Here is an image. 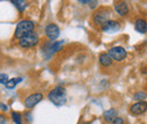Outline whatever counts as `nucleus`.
<instances>
[{"label":"nucleus","instance_id":"19","mask_svg":"<svg viewBox=\"0 0 147 124\" xmlns=\"http://www.w3.org/2000/svg\"><path fill=\"white\" fill-rule=\"evenodd\" d=\"M8 76L6 74V73H0V84H2V85H5L7 81H8Z\"/></svg>","mask_w":147,"mask_h":124},{"label":"nucleus","instance_id":"8","mask_svg":"<svg viewBox=\"0 0 147 124\" xmlns=\"http://www.w3.org/2000/svg\"><path fill=\"white\" fill-rule=\"evenodd\" d=\"M44 33H45V36L49 41H55L59 35H60V28L58 25L55 24H48L45 26V29H44Z\"/></svg>","mask_w":147,"mask_h":124},{"label":"nucleus","instance_id":"21","mask_svg":"<svg viewBox=\"0 0 147 124\" xmlns=\"http://www.w3.org/2000/svg\"><path fill=\"white\" fill-rule=\"evenodd\" d=\"M7 122H8V120H7L6 114L1 113V114H0V124H7Z\"/></svg>","mask_w":147,"mask_h":124},{"label":"nucleus","instance_id":"10","mask_svg":"<svg viewBox=\"0 0 147 124\" xmlns=\"http://www.w3.org/2000/svg\"><path fill=\"white\" fill-rule=\"evenodd\" d=\"M147 111V102L145 101H138L137 103L132 104L130 108H129V112L130 114L137 116V115H142L144 114L145 112Z\"/></svg>","mask_w":147,"mask_h":124},{"label":"nucleus","instance_id":"2","mask_svg":"<svg viewBox=\"0 0 147 124\" xmlns=\"http://www.w3.org/2000/svg\"><path fill=\"white\" fill-rule=\"evenodd\" d=\"M35 31V23L31 19H23L17 23L16 25V29L14 33V38L19 40L23 36H26L27 34L32 33Z\"/></svg>","mask_w":147,"mask_h":124},{"label":"nucleus","instance_id":"15","mask_svg":"<svg viewBox=\"0 0 147 124\" xmlns=\"http://www.w3.org/2000/svg\"><path fill=\"white\" fill-rule=\"evenodd\" d=\"M11 3L16 7V9L18 10V13H24L26 7H27V2L26 0H10Z\"/></svg>","mask_w":147,"mask_h":124},{"label":"nucleus","instance_id":"4","mask_svg":"<svg viewBox=\"0 0 147 124\" xmlns=\"http://www.w3.org/2000/svg\"><path fill=\"white\" fill-rule=\"evenodd\" d=\"M110 16H111V10L108 7H100V8H98L97 10H95L94 14H93V16H92L93 23H94L96 26H100V27H101L102 24H104L107 20L110 19Z\"/></svg>","mask_w":147,"mask_h":124},{"label":"nucleus","instance_id":"1","mask_svg":"<svg viewBox=\"0 0 147 124\" xmlns=\"http://www.w3.org/2000/svg\"><path fill=\"white\" fill-rule=\"evenodd\" d=\"M48 98L55 106L60 107L67 103V91L62 86H57L55 88L51 89L48 94Z\"/></svg>","mask_w":147,"mask_h":124},{"label":"nucleus","instance_id":"3","mask_svg":"<svg viewBox=\"0 0 147 124\" xmlns=\"http://www.w3.org/2000/svg\"><path fill=\"white\" fill-rule=\"evenodd\" d=\"M38 42H40V36L34 31V32L27 34L26 36H23L19 40H17V45L20 49H32V48L36 46Z\"/></svg>","mask_w":147,"mask_h":124},{"label":"nucleus","instance_id":"5","mask_svg":"<svg viewBox=\"0 0 147 124\" xmlns=\"http://www.w3.org/2000/svg\"><path fill=\"white\" fill-rule=\"evenodd\" d=\"M43 94L42 92H33L30 94L25 97L24 99V106L26 109H32L34 106H36L37 104L43 99Z\"/></svg>","mask_w":147,"mask_h":124},{"label":"nucleus","instance_id":"14","mask_svg":"<svg viewBox=\"0 0 147 124\" xmlns=\"http://www.w3.org/2000/svg\"><path fill=\"white\" fill-rule=\"evenodd\" d=\"M117 116H118V111L115 108H110V109H108L103 113V119L108 123H111Z\"/></svg>","mask_w":147,"mask_h":124},{"label":"nucleus","instance_id":"17","mask_svg":"<svg viewBox=\"0 0 147 124\" xmlns=\"http://www.w3.org/2000/svg\"><path fill=\"white\" fill-rule=\"evenodd\" d=\"M10 117H11V121L15 124H24V122H23V115L19 112L13 111L10 113Z\"/></svg>","mask_w":147,"mask_h":124},{"label":"nucleus","instance_id":"9","mask_svg":"<svg viewBox=\"0 0 147 124\" xmlns=\"http://www.w3.org/2000/svg\"><path fill=\"white\" fill-rule=\"evenodd\" d=\"M120 28H121V24L114 19H109L104 24L101 25V29L105 33H114V32L119 31Z\"/></svg>","mask_w":147,"mask_h":124},{"label":"nucleus","instance_id":"12","mask_svg":"<svg viewBox=\"0 0 147 124\" xmlns=\"http://www.w3.org/2000/svg\"><path fill=\"white\" fill-rule=\"evenodd\" d=\"M98 62L103 68H110L111 66L113 64V60L111 59V56L107 53H101L98 56Z\"/></svg>","mask_w":147,"mask_h":124},{"label":"nucleus","instance_id":"16","mask_svg":"<svg viewBox=\"0 0 147 124\" xmlns=\"http://www.w3.org/2000/svg\"><path fill=\"white\" fill-rule=\"evenodd\" d=\"M23 80V78H20V77H17V78H11V79H8V81L5 84V86H6V88L7 89H14L17 85H18L19 82Z\"/></svg>","mask_w":147,"mask_h":124},{"label":"nucleus","instance_id":"22","mask_svg":"<svg viewBox=\"0 0 147 124\" xmlns=\"http://www.w3.org/2000/svg\"><path fill=\"white\" fill-rule=\"evenodd\" d=\"M78 2H80L82 5H86L87 3V0H77Z\"/></svg>","mask_w":147,"mask_h":124},{"label":"nucleus","instance_id":"20","mask_svg":"<svg viewBox=\"0 0 147 124\" xmlns=\"http://www.w3.org/2000/svg\"><path fill=\"white\" fill-rule=\"evenodd\" d=\"M112 124H125V120L122 119V117H119V116H117L112 122Z\"/></svg>","mask_w":147,"mask_h":124},{"label":"nucleus","instance_id":"11","mask_svg":"<svg viewBox=\"0 0 147 124\" xmlns=\"http://www.w3.org/2000/svg\"><path fill=\"white\" fill-rule=\"evenodd\" d=\"M114 10H115V13H117L119 16H122V17H126L129 14L128 5H127L126 1H123V0L117 1V2L114 3Z\"/></svg>","mask_w":147,"mask_h":124},{"label":"nucleus","instance_id":"7","mask_svg":"<svg viewBox=\"0 0 147 124\" xmlns=\"http://www.w3.org/2000/svg\"><path fill=\"white\" fill-rule=\"evenodd\" d=\"M63 48V43L62 42H49V43H45L42 48L44 54H48V55H52L55 53H58L62 50Z\"/></svg>","mask_w":147,"mask_h":124},{"label":"nucleus","instance_id":"23","mask_svg":"<svg viewBox=\"0 0 147 124\" xmlns=\"http://www.w3.org/2000/svg\"><path fill=\"white\" fill-rule=\"evenodd\" d=\"M92 122H87V123H84V124H91Z\"/></svg>","mask_w":147,"mask_h":124},{"label":"nucleus","instance_id":"18","mask_svg":"<svg viewBox=\"0 0 147 124\" xmlns=\"http://www.w3.org/2000/svg\"><path fill=\"white\" fill-rule=\"evenodd\" d=\"M134 98H135V99H137V101H144V98H146V94H145V92H143V91L137 92V94H135Z\"/></svg>","mask_w":147,"mask_h":124},{"label":"nucleus","instance_id":"6","mask_svg":"<svg viewBox=\"0 0 147 124\" xmlns=\"http://www.w3.org/2000/svg\"><path fill=\"white\" fill-rule=\"evenodd\" d=\"M108 54L111 56L113 61L121 62L127 58V51L122 46H113L108 51Z\"/></svg>","mask_w":147,"mask_h":124},{"label":"nucleus","instance_id":"13","mask_svg":"<svg viewBox=\"0 0 147 124\" xmlns=\"http://www.w3.org/2000/svg\"><path fill=\"white\" fill-rule=\"evenodd\" d=\"M135 29L137 32H139L140 34H145L147 33V21L145 19L138 18L135 23Z\"/></svg>","mask_w":147,"mask_h":124}]
</instances>
